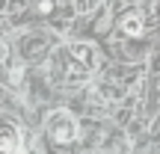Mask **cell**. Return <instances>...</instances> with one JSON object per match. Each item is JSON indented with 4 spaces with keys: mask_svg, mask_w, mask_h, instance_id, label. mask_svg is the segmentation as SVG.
Returning a JSON list of instances; mask_svg holds the SVG:
<instances>
[{
    "mask_svg": "<svg viewBox=\"0 0 160 154\" xmlns=\"http://www.w3.org/2000/svg\"><path fill=\"white\" fill-rule=\"evenodd\" d=\"M45 133H48V139L57 142V145H71L77 139L74 116H71L68 110H53V113L48 116V122H45Z\"/></svg>",
    "mask_w": 160,
    "mask_h": 154,
    "instance_id": "7a4b0ae2",
    "label": "cell"
},
{
    "mask_svg": "<svg viewBox=\"0 0 160 154\" xmlns=\"http://www.w3.org/2000/svg\"><path fill=\"white\" fill-rule=\"evenodd\" d=\"M45 36L42 33H36V36H24V45H21V51H24V57H39L42 51H45Z\"/></svg>",
    "mask_w": 160,
    "mask_h": 154,
    "instance_id": "5b68a950",
    "label": "cell"
},
{
    "mask_svg": "<svg viewBox=\"0 0 160 154\" xmlns=\"http://www.w3.org/2000/svg\"><path fill=\"white\" fill-rule=\"evenodd\" d=\"M122 33H125V36H133V39L142 36V15H139L137 9L122 15Z\"/></svg>",
    "mask_w": 160,
    "mask_h": 154,
    "instance_id": "277c9868",
    "label": "cell"
},
{
    "mask_svg": "<svg viewBox=\"0 0 160 154\" xmlns=\"http://www.w3.org/2000/svg\"><path fill=\"white\" fill-rule=\"evenodd\" d=\"M53 6H57L53 0H39V6H36V9H39L42 15H48V12H53Z\"/></svg>",
    "mask_w": 160,
    "mask_h": 154,
    "instance_id": "52a82bcc",
    "label": "cell"
},
{
    "mask_svg": "<svg viewBox=\"0 0 160 154\" xmlns=\"http://www.w3.org/2000/svg\"><path fill=\"white\" fill-rule=\"evenodd\" d=\"M101 3L104 0H74V9L80 12V15H89V12H95Z\"/></svg>",
    "mask_w": 160,
    "mask_h": 154,
    "instance_id": "8992f818",
    "label": "cell"
},
{
    "mask_svg": "<svg viewBox=\"0 0 160 154\" xmlns=\"http://www.w3.org/2000/svg\"><path fill=\"white\" fill-rule=\"evenodd\" d=\"M53 62H59L57 74L62 80H86L95 71V47L86 45V42L65 45L62 51L53 57Z\"/></svg>",
    "mask_w": 160,
    "mask_h": 154,
    "instance_id": "6da1fadb",
    "label": "cell"
},
{
    "mask_svg": "<svg viewBox=\"0 0 160 154\" xmlns=\"http://www.w3.org/2000/svg\"><path fill=\"white\" fill-rule=\"evenodd\" d=\"M6 57H9V47H6V42H0V62H3Z\"/></svg>",
    "mask_w": 160,
    "mask_h": 154,
    "instance_id": "ba28073f",
    "label": "cell"
},
{
    "mask_svg": "<svg viewBox=\"0 0 160 154\" xmlns=\"http://www.w3.org/2000/svg\"><path fill=\"white\" fill-rule=\"evenodd\" d=\"M21 151V133L12 125H0V154H18Z\"/></svg>",
    "mask_w": 160,
    "mask_h": 154,
    "instance_id": "3957f363",
    "label": "cell"
}]
</instances>
